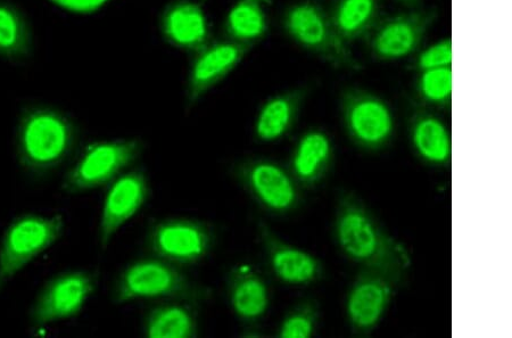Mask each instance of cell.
Returning <instances> with one entry per match:
<instances>
[{"label": "cell", "instance_id": "6da1fadb", "mask_svg": "<svg viewBox=\"0 0 512 338\" xmlns=\"http://www.w3.org/2000/svg\"><path fill=\"white\" fill-rule=\"evenodd\" d=\"M335 237L346 257L365 270L375 271L394 284L400 283L411 265L401 243L387 234L366 206L348 195L338 205Z\"/></svg>", "mask_w": 512, "mask_h": 338}, {"label": "cell", "instance_id": "7a4b0ae2", "mask_svg": "<svg viewBox=\"0 0 512 338\" xmlns=\"http://www.w3.org/2000/svg\"><path fill=\"white\" fill-rule=\"evenodd\" d=\"M78 138L76 123L68 115L51 106H29L16 127V158L30 178L44 179L68 161Z\"/></svg>", "mask_w": 512, "mask_h": 338}, {"label": "cell", "instance_id": "3957f363", "mask_svg": "<svg viewBox=\"0 0 512 338\" xmlns=\"http://www.w3.org/2000/svg\"><path fill=\"white\" fill-rule=\"evenodd\" d=\"M211 298L208 287L183 274L173 263L161 258L130 263L114 284L112 299L123 304L143 299H173L200 302Z\"/></svg>", "mask_w": 512, "mask_h": 338}, {"label": "cell", "instance_id": "277c9868", "mask_svg": "<svg viewBox=\"0 0 512 338\" xmlns=\"http://www.w3.org/2000/svg\"><path fill=\"white\" fill-rule=\"evenodd\" d=\"M64 228L59 214L24 213L12 220L0 243V293L31 261L60 241Z\"/></svg>", "mask_w": 512, "mask_h": 338}, {"label": "cell", "instance_id": "5b68a950", "mask_svg": "<svg viewBox=\"0 0 512 338\" xmlns=\"http://www.w3.org/2000/svg\"><path fill=\"white\" fill-rule=\"evenodd\" d=\"M143 151L144 143L139 139L102 140L89 144L65 173L62 189L68 194H80L109 184L135 163Z\"/></svg>", "mask_w": 512, "mask_h": 338}, {"label": "cell", "instance_id": "8992f818", "mask_svg": "<svg viewBox=\"0 0 512 338\" xmlns=\"http://www.w3.org/2000/svg\"><path fill=\"white\" fill-rule=\"evenodd\" d=\"M284 28L296 44L321 57L336 69L360 70L361 63L337 34L320 6L302 2L288 8Z\"/></svg>", "mask_w": 512, "mask_h": 338}, {"label": "cell", "instance_id": "52a82bcc", "mask_svg": "<svg viewBox=\"0 0 512 338\" xmlns=\"http://www.w3.org/2000/svg\"><path fill=\"white\" fill-rule=\"evenodd\" d=\"M97 279L82 270L65 271L41 288L31 305L29 320L33 329L77 317L93 295Z\"/></svg>", "mask_w": 512, "mask_h": 338}, {"label": "cell", "instance_id": "ba28073f", "mask_svg": "<svg viewBox=\"0 0 512 338\" xmlns=\"http://www.w3.org/2000/svg\"><path fill=\"white\" fill-rule=\"evenodd\" d=\"M147 243L156 257L176 265H192L208 255L213 245L209 226L191 219H165L148 230Z\"/></svg>", "mask_w": 512, "mask_h": 338}, {"label": "cell", "instance_id": "9c48e42d", "mask_svg": "<svg viewBox=\"0 0 512 338\" xmlns=\"http://www.w3.org/2000/svg\"><path fill=\"white\" fill-rule=\"evenodd\" d=\"M342 113L346 130L362 147L376 150L386 145L393 135L394 118L390 107L366 90H346Z\"/></svg>", "mask_w": 512, "mask_h": 338}, {"label": "cell", "instance_id": "30bf717a", "mask_svg": "<svg viewBox=\"0 0 512 338\" xmlns=\"http://www.w3.org/2000/svg\"><path fill=\"white\" fill-rule=\"evenodd\" d=\"M233 175L253 199L274 213L292 211L299 204L294 180L277 163L250 159L236 164Z\"/></svg>", "mask_w": 512, "mask_h": 338}, {"label": "cell", "instance_id": "8fae6325", "mask_svg": "<svg viewBox=\"0 0 512 338\" xmlns=\"http://www.w3.org/2000/svg\"><path fill=\"white\" fill-rule=\"evenodd\" d=\"M251 48L225 38L213 43L210 41L194 53L187 78V109H193L212 88L227 78L242 63Z\"/></svg>", "mask_w": 512, "mask_h": 338}, {"label": "cell", "instance_id": "7c38bea8", "mask_svg": "<svg viewBox=\"0 0 512 338\" xmlns=\"http://www.w3.org/2000/svg\"><path fill=\"white\" fill-rule=\"evenodd\" d=\"M437 19L436 11H414L388 18L379 24L369 39V48L377 60L395 61L417 51L429 28Z\"/></svg>", "mask_w": 512, "mask_h": 338}, {"label": "cell", "instance_id": "4fadbf2b", "mask_svg": "<svg viewBox=\"0 0 512 338\" xmlns=\"http://www.w3.org/2000/svg\"><path fill=\"white\" fill-rule=\"evenodd\" d=\"M148 195L150 184L142 170L129 171L114 179L105 196L99 222L98 236L102 249H106L119 229L143 208Z\"/></svg>", "mask_w": 512, "mask_h": 338}, {"label": "cell", "instance_id": "5bb4252c", "mask_svg": "<svg viewBox=\"0 0 512 338\" xmlns=\"http://www.w3.org/2000/svg\"><path fill=\"white\" fill-rule=\"evenodd\" d=\"M391 279L365 270L355 280L348 298V318L355 333L367 334L378 325L392 300Z\"/></svg>", "mask_w": 512, "mask_h": 338}, {"label": "cell", "instance_id": "9a60e30c", "mask_svg": "<svg viewBox=\"0 0 512 338\" xmlns=\"http://www.w3.org/2000/svg\"><path fill=\"white\" fill-rule=\"evenodd\" d=\"M163 38L180 51L196 53L210 43V26L203 8L192 0H176L161 15Z\"/></svg>", "mask_w": 512, "mask_h": 338}, {"label": "cell", "instance_id": "2e32d148", "mask_svg": "<svg viewBox=\"0 0 512 338\" xmlns=\"http://www.w3.org/2000/svg\"><path fill=\"white\" fill-rule=\"evenodd\" d=\"M258 230L269 265L282 282L307 285L321 276L322 267L313 255L282 241L266 222L260 221Z\"/></svg>", "mask_w": 512, "mask_h": 338}, {"label": "cell", "instance_id": "e0dca14e", "mask_svg": "<svg viewBox=\"0 0 512 338\" xmlns=\"http://www.w3.org/2000/svg\"><path fill=\"white\" fill-rule=\"evenodd\" d=\"M231 308L244 323L252 324L268 310L269 292L266 282L250 266L230 270L227 280Z\"/></svg>", "mask_w": 512, "mask_h": 338}, {"label": "cell", "instance_id": "ac0fdd59", "mask_svg": "<svg viewBox=\"0 0 512 338\" xmlns=\"http://www.w3.org/2000/svg\"><path fill=\"white\" fill-rule=\"evenodd\" d=\"M308 95L304 88L277 95L264 103L255 122V135L262 142H275L292 129Z\"/></svg>", "mask_w": 512, "mask_h": 338}, {"label": "cell", "instance_id": "d6986e66", "mask_svg": "<svg viewBox=\"0 0 512 338\" xmlns=\"http://www.w3.org/2000/svg\"><path fill=\"white\" fill-rule=\"evenodd\" d=\"M332 143L320 130L303 135L292 156L294 177L305 186L316 184L332 159Z\"/></svg>", "mask_w": 512, "mask_h": 338}, {"label": "cell", "instance_id": "ffe728a7", "mask_svg": "<svg viewBox=\"0 0 512 338\" xmlns=\"http://www.w3.org/2000/svg\"><path fill=\"white\" fill-rule=\"evenodd\" d=\"M144 335L150 338H191L198 335L195 312L185 304L159 305L147 313Z\"/></svg>", "mask_w": 512, "mask_h": 338}, {"label": "cell", "instance_id": "44dd1931", "mask_svg": "<svg viewBox=\"0 0 512 338\" xmlns=\"http://www.w3.org/2000/svg\"><path fill=\"white\" fill-rule=\"evenodd\" d=\"M267 15L259 0H239L231 8L224 24L226 39L253 47L268 32Z\"/></svg>", "mask_w": 512, "mask_h": 338}, {"label": "cell", "instance_id": "7402d4cb", "mask_svg": "<svg viewBox=\"0 0 512 338\" xmlns=\"http://www.w3.org/2000/svg\"><path fill=\"white\" fill-rule=\"evenodd\" d=\"M378 14L377 0H338L329 19L346 43L367 34Z\"/></svg>", "mask_w": 512, "mask_h": 338}, {"label": "cell", "instance_id": "603a6c76", "mask_svg": "<svg viewBox=\"0 0 512 338\" xmlns=\"http://www.w3.org/2000/svg\"><path fill=\"white\" fill-rule=\"evenodd\" d=\"M412 143L426 161L443 164L451 158V139L447 128L432 115H419L412 125Z\"/></svg>", "mask_w": 512, "mask_h": 338}, {"label": "cell", "instance_id": "cb8c5ba5", "mask_svg": "<svg viewBox=\"0 0 512 338\" xmlns=\"http://www.w3.org/2000/svg\"><path fill=\"white\" fill-rule=\"evenodd\" d=\"M32 38L28 22L18 8L0 3V56L20 60L29 55Z\"/></svg>", "mask_w": 512, "mask_h": 338}, {"label": "cell", "instance_id": "d4e9b609", "mask_svg": "<svg viewBox=\"0 0 512 338\" xmlns=\"http://www.w3.org/2000/svg\"><path fill=\"white\" fill-rule=\"evenodd\" d=\"M419 92L426 101L445 104L452 95V69L437 68L425 70L419 79Z\"/></svg>", "mask_w": 512, "mask_h": 338}, {"label": "cell", "instance_id": "484cf974", "mask_svg": "<svg viewBox=\"0 0 512 338\" xmlns=\"http://www.w3.org/2000/svg\"><path fill=\"white\" fill-rule=\"evenodd\" d=\"M317 308L307 302L294 309L279 328V337L308 338L315 332L317 324Z\"/></svg>", "mask_w": 512, "mask_h": 338}, {"label": "cell", "instance_id": "4316f807", "mask_svg": "<svg viewBox=\"0 0 512 338\" xmlns=\"http://www.w3.org/2000/svg\"><path fill=\"white\" fill-rule=\"evenodd\" d=\"M452 64V41L444 39L421 53L417 61L420 70H431L437 68L451 67Z\"/></svg>", "mask_w": 512, "mask_h": 338}, {"label": "cell", "instance_id": "83f0119b", "mask_svg": "<svg viewBox=\"0 0 512 338\" xmlns=\"http://www.w3.org/2000/svg\"><path fill=\"white\" fill-rule=\"evenodd\" d=\"M54 5L76 14H92L101 10L110 0H49Z\"/></svg>", "mask_w": 512, "mask_h": 338}, {"label": "cell", "instance_id": "f1b7e54d", "mask_svg": "<svg viewBox=\"0 0 512 338\" xmlns=\"http://www.w3.org/2000/svg\"><path fill=\"white\" fill-rule=\"evenodd\" d=\"M399 2L407 5H415L419 2V0H399Z\"/></svg>", "mask_w": 512, "mask_h": 338}, {"label": "cell", "instance_id": "f546056e", "mask_svg": "<svg viewBox=\"0 0 512 338\" xmlns=\"http://www.w3.org/2000/svg\"><path fill=\"white\" fill-rule=\"evenodd\" d=\"M259 2H261V3H262V2H268V0H259Z\"/></svg>", "mask_w": 512, "mask_h": 338}]
</instances>
